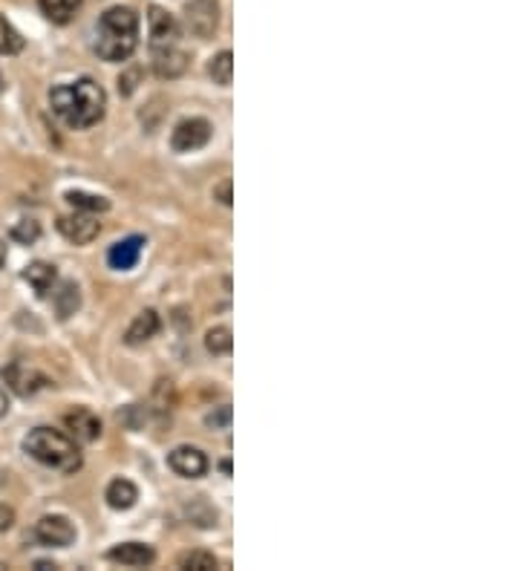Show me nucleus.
Listing matches in <instances>:
<instances>
[{
  "mask_svg": "<svg viewBox=\"0 0 519 571\" xmlns=\"http://www.w3.org/2000/svg\"><path fill=\"white\" fill-rule=\"evenodd\" d=\"M50 104L55 116L73 130H84L101 122L107 96L93 78H78L73 84H61L50 93Z\"/></svg>",
  "mask_w": 519,
  "mask_h": 571,
  "instance_id": "1",
  "label": "nucleus"
},
{
  "mask_svg": "<svg viewBox=\"0 0 519 571\" xmlns=\"http://www.w3.org/2000/svg\"><path fill=\"white\" fill-rule=\"evenodd\" d=\"M139 44V15L130 6H113L101 15L96 52L104 61L122 64Z\"/></svg>",
  "mask_w": 519,
  "mask_h": 571,
  "instance_id": "2",
  "label": "nucleus"
},
{
  "mask_svg": "<svg viewBox=\"0 0 519 571\" xmlns=\"http://www.w3.org/2000/svg\"><path fill=\"white\" fill-rule=\"evenodd\" d=\"M24 450L32 459H38L41 465L55 468V471L73 473L81 468V453L73 439H67L64 433L50 430V427H35L24 439Z\"/></svg>",
  "mask_w": 519,
  "mask_h": 571,
  "instance_id": "3",
  "label": "nucleus"
},
{
  "mask_svg": "<svg viewBox=\"0 0 519 571\" xmlns=\"http://www.w3.org/2000/svg\"><path fill=\"white\" fill-rule=\"evenodd\" d=\"M185 24L191 35L211 38L220 26V3L217 0H188L185 6Z\"/></svg>",
  "mask_w": 519,
  "mask_h": 571,
  "instance_id": "4",
  "label": "nucleus"
},
{
  "mask_svg": "<svg viewBox=\"0 0 519 571\" xmlns=\"http://www.w3.org/2000/svg\"><path fill=\"white\" fill-rule=\"evenodd\" d=\"M208 139H211V122H205V119H185V122H179V125L173 127L171 148L176 153H191V150L205 148Z\"/></svg>",
  "mask_w": 519,
  "mask_h": 571,
  "instance_id": "5",
  "label": "nucleus"
},
{
  "mask_svg": "<svg viewBox=\"0 0 519 571\" xmlns=\"http://www.w3.org/2000/svg\"><path fill=\"white\" fill-rule=\"evenodd\" d=\"M35 540L41 543V546H50V548H67L75 543V525L67 517H58V514H52V517H44V520H38L35 525Z\"/></svg>",
  "mask_w": 519,
  "mask_h": 571,
  "instance_id": "6",
  "label": "nucleus"
},
{
  "mask_svg": "<svg viewBox=\"0 0 519 571\" xmlns=\"http://www.w3.org/2000/svg\"><path fill=\"white\" fill-rule=\"evenodd\" d=\"M58 231L75 243V246H87L99 237L101 225L96 223L93 214H84V211H75V214H67V217H58Z\"/></svg>",
  "mask_w": 519,
  "mask_h": 571,
  "instance_id": "7",
  "label": "nucleus"
},
{
  "mask_svg": "<svg viewBox=\"0 0 519 571\" xmlns=\"http://www.w3.org/2000/svg\"><path fill=\"white\" fill-rule=\"evenodd\" d=\"M3 381L18 393V396H35L38 390H44L47 384H50V378L44 373H38V370H32V367H26V364H9V367H3Z\"/></svg>",
  "mask_w": 519,
  "mask_h": 571,
  "instance_id": "8",
  "label": "nucleus"
},
{
  "mask_svg": "<svg viewBox=\"0 0 519 571\" xmlns=\"http://www.w3.org/2000/svg\"><path fill=\"white\" fill-rule=\"evenodd\" d=\"M148 29H150V50L156 47H173L179 41V24L171 12H165L162 6H150L148 9Z\"/></svg>",
  "mask_w": 519,
  "mask_h": 571,
  "instance_id": "9",
  "label": "nucleus"
},
{
  "mask_svg": "<svg viewBox=\"0 0 519 571\" xmlns=\"http://www.w3.org/2000/svg\"><path fill=\"white\" fill-rule=\"evenodd\" d=\"M168 465H171L173 473H179L185 479H199V476H205V471H208V456L199 447H173L171 456H168Z\"/></svg>",
  "mask_w": 519,
  "mask_h": 571,
  "instance_id": "10",
  "label": "nucleus"
},
{
  "mask_svg": "<svg viewBox=\"0 0 519 571\" xmlns=\"http://www.w3.org/2000/svg\"><path fill=\"white\" fill-rule=\"evenodd\" d=\"M188 70V55L179 50L176 44L173 47H156L153 50V73L159 78H179V75Z\"/></svg>",
  "mask_w": 519,
  "mask_h": 571,
  "instance_id": "11",
  "label": "nucleus"
},
{
  "mask_svg": "<svg viewBox=\"0 0 519 571\" xmlns=\"http://www.w3.org/2000/svg\"><path fill=\"white\" fill-rule=\"evenodd\" d=\"M107 560L110 563H122V566H130V569H145L156 560V551L145 543H122V546L110 548L107 551Z\"/></svg>",
  "mask_w": 519,
  "mask_h": 571,
  "instance_id": "12",
  "label": "nucleus"
},
{
  "mask_svg": "<svg viewBox=\"0 0 519 571\" xmlns=\"http://www.w3.org/2000/svg\"><path fill=\"white\" fill-rule=\"evenodd\" d=\"M159 315L153 312V309H145L136 321L127 326V332H124V344L127 347H142V344H148L150 338H156V332H159Z\"/></svg>",
  "mask_w": 519,
  "mask_h": 571,
  "instance_id": "13",
  "label": "nucleus"
},
{
  "mask_svg": "<svg viewBox=\"0 0 519 571\" xmlns=\"http://www.w3.org/2000/svg\"><path fill=\"white\" fill-rule=\"evenodd\" d=\"M145 249V237H127V240H119L110 254H107V260H110V266L116 269V272H127V269H133L136 263H139V254Z\"/></svg>",
  "mask_w": 519,
  "mask_h": 571,
  "instance_id": "14",
  "label": "nucleus"
},
{
  "mask_svg": "<svg viewBox=\"0 0 519 571\" xmlns=\"http://www.w3.org/2000/svg\"><path fill=\"white\" fill-rule=\"evenodd\" d=\"M64 424L73 430V436L78 442H96L101 436V422L90 413V410H84V407H78L73 413H67V416H64Z\"/></svg>",
  "mask_w": 519,
  "mask_h": 571,
  "instance_id": "15",
  "label": "nucleus"
},
{
  "mask_svg": "<svg viewBox=\"0 0 519 571\" xmlns=\"http://www.w3.org/2000/svg\"><path fill=\"white\" fill-rule=\"evenodd\" d=\"M24 280L35 289V295L38 298H47L52 292V286H55V280H58V272H55V266L50 263H44V260H35V263H29L24 272Z\"/></svg>",
  "mask_w": 519,
  "mask_h": 571,
  "instance_id": "16",
  "label": "nucleus"
},
{
  "mask_svg": "<svg viewBox=\"0 0 519 571\" xmlns=\"http://www.w3.org/2000/svg\"><path fill=\"white\" fill-rule=\"evenodd\" d=\"M55 315H58V321H70L75 312H78V306H81V292H78V286H75L73 280H64L61 286H58V292H55Z\"/></svg>",
  "mask_w": 519,
  "mask_h": 571,
  "instance_id": "17",
  "label": "nucleus"
},
{
  "mask_svg": "<svg viewBox=\"0 0 519 571\" xmlns=\"http://www.w3.org/2000/svg\"><path fill=\"white\" fill-rule=\"evenodd\" d=\"M107 505L110 508H116V511H127V508H133L136 505V499H139V491H136V485L130 482V479H113L110 485H107Z\"/></svg>",
  "mask_w": 519,
  "mask_h": 571,
  "instance_id": "18",
  "label": "nucleus"
},
{
  "mask_svg": "<svg viewBox=\"0 0 519 571\" xmlns=\"http://www.w3.org/2000/svg\"><path fill=\"white\" fill-rule=\"evenodd\" d=\"M41 12L50 18L52 24H70L75 12L81 9V0H38Z\"/></svg>",
  "mask_w": 519,
  "mask_h": 571,
  "instance_id": "19",
  "label": "nucleus"
},
{
  "mask_svg": "<svg viewBox=\"0 0 519 571\" xmlns=\"http://www.w3.org/2000/svg\"><path fill=\"white\" fill-rule=\"evenodd\" d=\"M208 75L214 78V84L231 87V81H234V55L228 50L217 52V55L211 58V64H208Z\"/></svg>",
  "mask_w": 519,
  "mask_h": 571,
  "instance_id": "20",
  "label": "nucleus"
},
{
  "mask_svg": "<svg viewBox=\"0 0 519 571\" xmlns=\"http://www.w3.org/2000/svg\"><path fill=\"white\" fill-rule=\"evenodd\" d=\"M64 199L73 205L75 211H84V214H99V211H107V208H110V199L87 194V191H67Z\"/></svg>",
  "mask_w": 519,
  "mask_h": 571,
  "instance_id": "21",
  "label": "nucleus"
},
{
  "mask_svg": "<svg viewBox=\"0 0 519 571\" xmlns=\"http://www.w3.org/2000/svg\"><path fill=\"white\" fill-rule=\"evenodd\" d=\"M205 349H208L211 355H228V352L234 349V335H231V329H228V326H214V329H208V332H205Z\"/></svg>",
  "mask_w": 519,
  "mask_h": 571,
  "instance_id": "22",
  "label": "nucleus"
},
{
  "mask_svg": "<svg viewBox=\"0 0 519 571\" xmlns=\"http://www.w3.org/2000/svg\"><path fill=\"white\" fill-rule=\"evenodd\" d=\"M24 50V38L6 18H0V55H18Z\"/></svg>",
  "mask_w": 519,
  "mask_h": 571,
  "instance_id": "23",
  "label": "nucleus"
},
{
  "mask_svg": "<svg viewBox=\"0 0 519 571\" xmlns=\"http://www.w3.org/2000/svg\"><path fill=\"white\" fill-rule=\"evenodd\" d=\"M220 566V560L208 551H191V554H182L179 557V569L188 571H214Z\"/></svg>",
  "mask_w": 519,
  "mask_h": 571,
  "instance_id": "24",
  "label": "nucleus"
},
{
  "mask_svg": "<svg viewBox=\"0 0 519 571\" xmlns=\"http://www.w3.org/2000/svg\"><path fill=\"white\" fill-rule=\"evenodd\" d=\"M38 237H41V225L35 223V220H21V223L12 225V240H15V243L32 246Z\"/></svg>",
  "mask_w": 519,
  "mask_h": 571,
  "instance_id": "25",
  "label": "nucleus"
},
{
  "mask_svg": "<svg viewBox=\"0 0 519 571\" xmlns=\"http://www.w3.org/2000/svg\"><path fill=\"white\" fill-rule=\"evenodd\" d=\"M139 78H142V70H139V67H130V70L122 73V78H119V93H122V96H133L136 87H139Z\"/></svg>",
  "mask_w": 519,
  "mask_h": 571,
  "instance_id": "26",
  "label": "nucleus"
},
{
  "mask_svg": "<svg viewBox=\"0 0 519 571\" xmlns=\"http://www.w3.org/2000/svg\"><path fill=\"white\" fill-rule=\"evenodd\" d=\"M205 422H208V427H223L225 430V427L231 424V407H228V404H223V407H220L217 413H211Z\"/></svg>",
  "mask_w": 519,
  "mask_h": 571,
  "instance_id": "27",
  "label": "nucleus"
},
{
  "mask_svg": "<svg viewBox=\"0 0 519 571\" xmlns=\"http://www.w3.org/2000/svg\"><path fill=\"white\" fill-rule=\"evenodd\" d=\"M12 525H15V511H12L9 505H3V502H0V534H3V531H9Z\"/></svg>",
  "mask_w": 519,
  "mask_h": 571,
  "instance_id": "28",
  "label": "nucleus"
},
{
  "mask_svg": "<svg viewBox=\"0 0 519 571\" xmlns=\"http://www.w3.org/2000/svg\"><path fill=\"white\" fill-rule=\"evenodd\" d=\"M214 197L220 199L223 205H231V202H234V197H231V179H225V182H220V185L214 188Z\"/></svg>",
  "mask_w": 519,
  "mask_h": 571,
  "instance_id": "29",
  "label": "nucleus"
},
{
  "mask_svg": "<svg viewBox=\"0 0 519 571\" xmlns=\"http://www.w3.org/2000/svg\"><path fill=\"white\" fill-rule=\"evenodd\" d=\"M6 410H9V398H6V393L0 390V419L6 416Z\"/></svg>",
  "mask_w": 519,
  "mask_h": 571,
  "instance_id": "30",
  "label": "nucleus"
},
{
  "mask_svg": "<svg viewBox=\"0 0 519 571\" xmlns=\"http://www.w3.org/2000/svg\"><path fill=\"white\" fill-rule=\"evenodd\" d=\"M3 263H6V243L0 240V269H3Z\"/></svg>",
  "mask_w": 519,
  "mask_h": 571,
  "instance_id": "31",
  "label": "nucleus"
}]
</instances>
